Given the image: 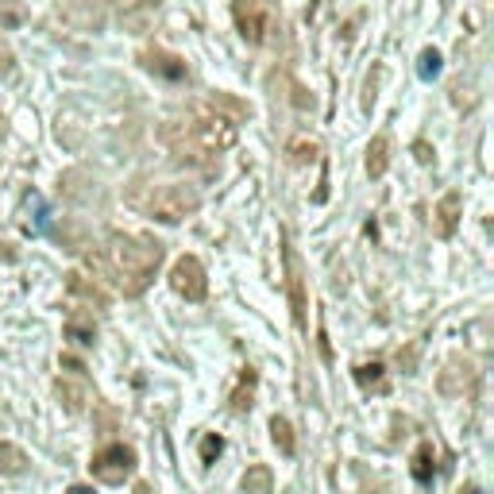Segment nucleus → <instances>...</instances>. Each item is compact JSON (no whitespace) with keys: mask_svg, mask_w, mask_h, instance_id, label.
<instances>
[{"mask_svg":"<svg viewBox=\"0 0 494 494\" xmlns=\"http://www.w3.org/2000/svg\"><path fill=\"white\" fill-rule=\"evenodd\" d=\"M158 259H163V251H158V243H151V240L112 236V240L104 243V271H109L128 293L147 286V278L155 274Z\"/></svg>","mask_w":494,"mask_h":494,"instance_id":"1","label":"nucleus"},{"mask_svg":"<svg viewBox=\"0 0 494 494\" xmlns=\"http://www.w3.org/2000/svg\"><path fill=\"white\" fill-rule=\"evenodd\" d=\"M197 205H201V197H197L189 186H158L147 208H151L155 221L178 224V221H186L189 213H197Z\"/></svg>","mask_w":494,"mask_h":494,"instance_id":"2","label":"nucleus"},{"mask_svg":"<svg viewBox=\"0 0 494 494\" xmlns=\"http://www.w3.org/2000/svg\"><path fill=\"white\" fill-rule=\"evenodd\" d=\"M174 290L182 293V298H189V301H201V298H205V290H208L205 267L193 259V255L178 259V267H174Z\"/></svg>","mask_w":494,"mask_h":494,"instance_id":"3","label":"nucleus"},{"mask_svg":"<svg viewBox=\"0 0 494 494\" xmlns=\"http://www.w3.org/2000/svg\"><path fill=\"white\" fill-rule=\"evenodd\" d=\"M93 468H97V475L104 483H120L123 475L131 471V452L123 448V444H112V448H104L97 460H93Z\"/></svg>","mask_w":494,"mask_h":494,"instance_id":"4","label":"nucleus"},{"mask_svg":"<svg viewBox=\"0 0 494 494\" xmlns=\"http://www.w3.org/2000/svg\"><path fill=\"white\" fill-rule=\"evenodd\" d=\"M367 170H370V178H383V170H386V139H375V147L367 151Z\"/></svg>","mask_w":494,"mask_h":494,"instance_id":"5","label":"nucleus"},{"mask_svg":"<svg viewBox=\"0 0 494 494\" xmlns=\"http://www.w3.org/2000/svg\"><path fill=\"white\" fill-rule=\"evenodd\" d=\"M243 490L247 494H271V475L267 471H251V475H247V479H243Z\"/></svg>","mask_w":494,"mask_h":494,"instance_id":"6","label":"nucleus"},{"mask_svg":"<svg viewBox=\"0 0 494 494\" xmlns=\"http://www.w3.org/2000/svg\"><path fill=\"white\" fill-rule=\"evenodd\" d=\"M271 433H274V444H282V452H286V455H293V440H290V425H286V421H278V417H274Z\"/></svg>","mask_w":494,"mask_h":494,"instance_id":"7","label":"nucleus"},{"mask_svg":"<svg viewBox=\"0 0 494 494\" xmlns=\"http://www.w3.org/2000/svg\"><path fill=\"white\" fill-rule=\"evenodd\" d=\"M436 74H440V54H436V51H425V54H421V78L429 81V78H436Z\"/></svg>","mask_w":494,"mask_h":494,"instance_id":"8","label":"nucleus"},{"mask_svg":"<svg viewBox=\"0 0 494 494\" xmlns=\"http://www.w3.org/2000/svg\"><path fill=\"white\" fill-rule=\"evenodd\" d=\"M455 205H460V197H455V193H452V197H444V205H440V216H444V221H440V232H444V236L452 232V221H455L452 213H455Z\"/></svg>","mask_w":494,"mask_h":494,"instance_id":"9","label":"nucleus"},{"mask_svg":"<svg viewBox=\"0 0 494 494\" xmlns=\"http://www.w3.org/2000/svg\"><path fill=\"white\" fill-rule=\"evenodd\" d=\"M93 336H97V328H93V325L70 321V340H78V344H93Z\"/></svg>","mask_w":494,"mask_h":494,"instance_id":"10","label":"nucleus"},{"mask_svg":"<svg viewBox=\"0 0 494 494\" xmlns=\"http://www.w3.org/2000/svg\"><path fill=\"white\" fill-rule=\"evenodd\" d=\"M0 460H8L4 471H20V452H16V448H4V452H0Z\"/></svg>","mask_w":494,"mask_h":494,"instance_id":"11","label":"nucleus"},{"mask_svg":"<svg viewBox=\"0 0 494 494\" xmlns=\"http://www.w3.org/2000/svg\"><path fill=\"white\" fill-rule=\"evenodd\" d=\"M417 479L429 483V448H425L421 455H417Z\"/></svg>","mask_w":494,"mask_h":494,"instance_id":"12","label":"nucleus"},{"mask_svg":"<svg viewBox=\"0 0 494 494\" xmlns=\"http://www.w3.org/2000/svg\"><path fill=\"white\" fill-rule=\"evenodd\" d=\"M216 452H221V440H216V436H208V440H205V448H201V455H205V460H213Z\"/></svg>","mask_w":494,"mask_h":494,"instance_id":"13","label":"nucleus"},{"mask_svg":"<svg viewBox=\"0 0 494 494\" xmlns=\"http://www.w3.org/2000/svg\"><path fill=\"white\" fill-rule=\"evenodd\" d=\"M70 494H93V490H89V487H74Z\"/></svg>","mask_w":494,"mask_h":494,"instance_id":"14","label":"nucleus"},{"mask_svg":"<svg viewBox=\"0 0 494 494\" xmlns=\"http://www.w3.org/2000/svg\"><path fill=\"white\" fill-rule=\"evenodd\" d=\"M463 494H479V490H475V487H468V490H463Z\"/></svg>","mask_w":494,"mask_h":494,"instance_id":"15","label":"nucleus"}]
</instances>
